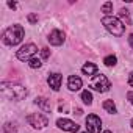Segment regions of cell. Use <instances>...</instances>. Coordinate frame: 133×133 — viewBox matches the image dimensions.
<instances>
[{
  "mask_svg": "<svg viewBox=\"0 0 133 133\" xmlns=\"http://www.w3.org/2000/svg\"><path fill=\"white\" fill-rule=\"evenodd\" d=\"M0 89H2V94H3L5 99H8V100H16V102L25 99L27 94H28L27 88H24L22 85L6 83V82H3L2 85H0Z\"/></svg>",
  "mask_w": 133,
  "mask_h": 133,
  "instance_id": "1",
  "label": "cell"
},
{
  "mask_svg": "<svg viewBox=\"0 0 133 133\" xmlns=\"http://www.w3.org/2000/svg\"><path fill=\"white\" fill-rule=\"evenodd\" d=\"M24 36H25V30H24V27L16 24V25L8 27V28L3 31V35H2V41H3V44L13 47V45H17L19 42H22Z\"/></svg>",
  "mask_w": 133,
  "mask_h": 133,
  "instance_id": "2",
  "label": "cell"
},
{
  "mask_svg": "<svg viewBox=\"0 0 133 133\" xmlns=\"http://www.w3.org/2000/svg\"><path fill=\"white\" fill-rule=\"evenodd\" d=\"M102 24L103 27L113 35V36H122L124 35V30H125V25L114 16H105L102 19Z\"/></svg>",
  "mask_w": 133,
  "mask_h": 133,
  "instance_id": "3",
  "label": "cell"
},
{
  "mask_svg": "<svg viewBox=\"0 0 133 133\" xmlns=\"http://www.w3.org/2000/svg\"><path fill=\"white\" fill-rule=\"evenodd\" d=\"M36 52H38V47L35 45V44H25V45H22L19 50H17V59H21V61H30L31 58H35V55H36Z\"/></svg>",
  "mask_w": 133,
  "mask_h": 133,
  "instance_id": "4",
  "label": "cell"
},
{
  "mask_svg": "<svg viewBox=\"0 0 133 133\" xmlns=\"http://www.w3.org/2000/svg\"><path fill=\"white\" fill-rule=\"evenodd\" d=\"M91 88L92 89H96V91H99V92H107L110 88H111V83H110V80L107 78V75H96L94 78H92V83H91Z\"/></svg>",
  "mask_w": 133,
  "mask_h": 133,
  "instance_id": "5",
  "label": "cell"
},
{
  "mask_svg": "<svg viewBox=\"0 0 133 133\" xmlns=\"http://www.w3.org/2000/svg\"><path fill=\"white\" fill-rule=\"evenodd\" d=\"M27 122L33 128H44L49 124V119H47V116H44L41 113H33V114H28L27 116Z\"/></svg>",
  "mask_w": 133,
  "mask_h": 133,
  "instance_id": "6",
  "label": "cell"
},
{
  "mask_svg": "<svg viewBox=\"0 0 133 133\" xmlns=\"http://www.w3.org/2000/svg\"><path fill=\"white\" fill-rule=\"evenodd\" d=\"M100 128H102L100 117L96 116V114H89L86 117V130H88V133H100Z\"/></svg>",
  "mask_w": 133,
  "mask_h": 133,
  "instance_id": "7",
  "label": "cell"
},
{
  "mask_svg": "<svg viewBox=\"0 0 133 133\" xmlns=\"http://www.w3.org/2000/svg\"><path fill=\"white\" fill-rule=\"evenodd\" d=\"M56 125L61 128V130H66V131H78V125L69 119H58L56 121Z\"/></svg>",
  "mask_w": 133,
  "mask_h": 133,
  "instance_id": "8",
  "label": "cell"
},
{
  "mask_svg": "<svg viewBox=\"0 0 133 133\" xmlns=\"http://www.w3.org/2000/svg\"><path fill=\"white\" fill-rule=\"evenodd\" d=\"M61 80H63V75L58 74V72H55V74H50V75H49L47 83H49V86H50L53 91H58V89L61 88Z\"/></svg>",
  "mask_w": 133,
  "mask_h": 133,
  "instance_id": "9",
  "label": "cell"
},
{
  "mask_svg": "<svg viewBox=\"0 0 133 133\" xmlns=\"http://www.w3.org/2000/svg\"><path fill=\"white\" fill-rule=\"evenodd\" d=\"M49 42L52 45H61L64 42V33L61 30H53L50 35H49Z\"/></svg>",
  "mask_w": 133,
  "mask_h": 133,
  "instance_id": "10",
  "label": "cell"
},
{
  "mask_svg": "<svg viewBox=\"0 0 133 133\" xmlns=\"http://www.w3.org/2000/svg\"><path fill=\"white\" fill-rule=\"evenodd\" d=\"M82 85H83V82H82V78L78 75H71L69 80H68V88L71 91H78L82 88Z\"/></svg>",
  "mask_w": 133,
  "mask_h": 133,
  "instance_id": "11",
  "label": "cell"
},
{
  "mask_svg": "<svg viewBox=\"0 0 133 133\" xmlns=\"http://www.w3.org/2000/svg\"><path fill=\"white\" fill-rule=\"evenodd\" d=\"M35 103H36L42 111H45V113L52 110V103H50V100L45 99V97H36V99H35Z\"/></svg>",
  "mask_w": 133,
  "mask_h": 133,
  "instance_id": "12",
  "label": "cell"
},
{
  "mask_svg": "<svg viewBox=\"0 0 133 133\" xmlns=\"http://www.w3.org/2000/svg\"><path fill=\"white\" fill-rule=\"evenodd\" d=\"M82 72L85 75H88V77H96V74H97V66L94 63H86L83 68H82Z\"/></svg>",
  "mask_w": 133,
  "mask_h": 133,
  "instance_id": "13",
  "label": "cell"
},
{
  "mask_svg": "<svg viewBox=\"0 0 133 133\" xmlns=\"http://www.w3.org/2000/svg\"><path fill=\"white\" fill-rule=\"evenodd\" d=\"M103 110H105V111H108L110 114L117 113L116 105H114V102H113V100H105V102H103Z\"/></svg>",
  "mask_w": 133,
  "mask_h": 133,
  "instance_id": "14",
  "label": "cell"
},
{
  "mask_svg": "<svg viewBox=\"0 0 133 133\" xmlns=\"http://www.w3.org/2000/svg\"><path fill=\"white\" fill-rule=\"evenodd\" d=\"M103 63H105V66H116V63H117V58L114 56V55H108V56H105L103 58Z\"/></svg>",
  "mask_w": 133,
  "mask_h": 133,
  "instance_id": "15",
  "label": "cell"
},
{
  "mask_svg": "<svg viewBox=\"0 0 133 133\" xmlns=\"http://www.w3.org/2000/svg\"><path fill=\"white\" fill-rule=\"evenodd\" d=\"M82 100L86 103V105H91L92 103V94L89 91H83L82 92Z\"/></svg>",
  "mask_w": 133,
  "mask_h": 133,
  "instance_id": "16",
  "label": "cell"
},
{
  "mask_svg": "<svg viewBox=\"0 0 133 133\" xmlns=\"http://www.w3.org/2000/svg\"><path fill=\"white\" fill-rule=\"evenodd\" d=\"M41 64H42V63H41L39 58H31V59L28 61V66H30L31 69H39V68H41Z\"/></svg>",
  "mask_w": 133,
  "mask_h": 133,
  "instance_id": "17",
  "label": "cell"
},
{
  "mask_svg": "<svg viewBox=\"0 0 133 133\" xmlns=\"http://www.w3.org/2000/svg\"><path fill=\"white\" fill-rule=\"evenodd\" d=\"M102 13H107V16H110V13H113V2H105L102 5Z\"/></svg>",
  "mask_w": 133,
  "mask_h": 133,
  "instance_id": "18",
  "label": "cell"
},
{
  "mask_svg": "<svg viewBox=\"0 0 133 133\" xmlns=\"http://www.w3.org/2000/svg\"><path fill=\"white\" fill-rule=\"evenodd\" d=\"M3 133H17V130H16V125H13V124L6 122V124L3 125Z\"/></svg>",
  "mask_w": 133,
  "mask_h": 133,
  "instance_id": "19",
  "label": "cell"
},
{
  "mask_svg": "<svg viewBox=\"0 0 133 133\" xmlns=\"http://www.w3.org/2000/svg\"><path fill=\"white\" fill-rule=\"evenodd\" d=\"M41 56H42L44 59H47V58L50 56V50H49L47 47H45V49H42V50H41Z\"/></svg>",
  "mask_w": 133,
  "mask_h": 133,
  "instance_id": "20",
  "label": "cell"
},
{
  "mask_svg": "<svg viewBox=\"0 0 133 133\" xmlns=\"http://www.w3.org/2000/svg\"><path fill=\"white\" fill-rule=\"evenodd\" d=\"M119 16H121V17H124V19L128 22V11H127V10H124V8H122V10L119 11Z\"/></svg>",
  "mask_w": 133,
  "mask_h": 133,
  "instance_id": "21",
  "label": "cell"
},
{
  "mask_svg": "<svg viewBox=\"0 0 133 133\" xmlns=\"http://www.w3.org/2000/svg\"><path fill=\"white\" fill-rule=\"evenodd\" d=\"M28 22L30 24H36L38 22V16L36 14H28Z\"/></svg>",
  "mask_w": 133,
  "mask_h": 133,
  "instance_id": "22",
  "label": "cell"
},
{
  "mask_svg": "<svg viewBox=\"0 0 133 133\" xmlns=\"http://www.w3.org/2000/svg\"><path fill=\"white\" fill-rule=\"evenodd\" d=\"M127 99H128L130 103L133 105V91H128V92H127Z\"/></svg>",
  "mask_w": 133,
  "mask_h": 133,
  "instance_id": "23",
  "label": "cell"
},
{
  "mask_svg": "<svg viewBox=\"0 0 133 133\" xmlns=\"http://www.w3.org/2000/svg\"><path fill=\"white\" fill-rule=\"evenodd\" d=\"M128 85L133 86V72H130V75H128Z\"/></svg>",
  "mask_w": 133,
  "mask_h": 133,
  "instance_id": "24",
  "label": "cell"
},
{
  "mask_svg": "<svg viewBox=\"0 0 133 133\" xmlns=\"http://www.w3.org/2000/svg\"><path fill=\"white\" fill-rule=\"evenodd\" d=\"M8 6H10V8H13V10H16V6H17V5H16L14 2H8Z\"/></svg>",
  "mask_w": 133,
  "mask_h": 133,
  "instance_id": "25",
  "label": "cell"
},
{
  "mask_svg": "<svg viewBox=\"0 0 133 133\" xmlns=\"http://www.w3.org/2000/svg\"><path fill=\"white\" fill-rule=\"evenodd\" d=\"M128 44L133 47V35H130V36H128Z\"/></svg>",
  "mask_w": 133,
  "mask_h": 133,
  "instance_id": "26",
  "label": "cell"
},
{
  "mask_svg": "<svg viewBox=\"0 0 133 133\" xmlns=\"http://www.w3.org/2000/svg\"><path fill=\"white\" fill-rule=\"evenodd\" d=\"M130 125H131V128H133V119H131V121H130Z\"/></svg>",
  "mask_w": 133,
  "mask_h": 133,
  "instance_id": "27",
  "label": "cell"
},
{
  "mask_svg": "<svg viewBox=\"0 0 133 133\" xmlns=\"http://www.w3.org/2000/svg\"><path fill=\"white\" fill-rule=\"evenodd\" d=\"M103 133H111V131H110V130H105V131H103Z\"/></svg>",
  "mask_w": 133,
  "mask_h": 133,
  "instance_id": "28",
  "label": "cell"
}]
</instances>
